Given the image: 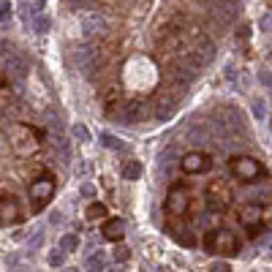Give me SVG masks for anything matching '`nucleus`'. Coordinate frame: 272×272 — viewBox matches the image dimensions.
<instances>
[{"mask_svg": "<svg viewBox=\"0 0 272 272\" xmlns=\"http://www.w3.org/2000/svg\"><path fill=\"white\" fill-rule=\"evenodd\" d=\"M204 251L234 256V253H240V240L231 229H215V231L204 234Z\"/></svg>", "mask_w": 272, "mask_h": 272, "instance_id": "nucleus-1", "label": "nucleus"}, {"mask_svg": "<svg viewBox=\"0 0 272 272\" xmlns=\"http://www.w3.org/2000/svg\"><path fill=\"white\" fill-rule=\"evenodd\" d=\"M41 142V131L30 126H14L11 128V144L19 156H30Z\"/></svg>", "mask_w": 272, "mask_h": 272, "instance_id": "nucleus-2", "label": "nucleus"}, {"mask_svg": "<svg viewBox=\"0 0 272 272\" xmlns=\"http://www.w3.org/2000/svg\"><path fill=\"white\" fill-rule=\"evenodd\" d=\"M229 169L237 180H248V182H256L264 177V169L256 158H245V156H234L229 161Z\"/></svg>", "mask_w": 272, "mask_h": 272, "instance_id": "nucleus-3", "label": "nucleus"}, {"mask_svg": "<svg viewBox=\"0 0 272 272\" xmlns=\"http://www.w3.org/2000/svg\"><path fill=\"white\" fill-rule=\"evenodd\" d=\"M190 207V193H188V185L185 182H174L169 188V196H166V212L174 218H182Z\"/></svg>", "mask_w": 272, "mask_h": 272, "instance_id": "nucleus-4", "label": "nucleus"}, {"mask_svg": "<svg viewBox=\"0 0 272 272\" xmlns=\"http://www.w3.org/2000/svg\"><path fill=\"white\" fill-rule=\"evenodd\" d=\"M52 190H55V177L52 174H41L38 180L30 182V199H33V210L35 212L44 210V202H49Z\"/></svg>", "mask_w": 272, "mask_h": 272, "instance_id": "nucleus-5", "label": "nucleus"}, {"mask_svg": "<svg viewBox=\"0 0 272 272\" xmlns=\"http://www.w3.org/2000/svg\"><path fill=\"white\" fill-rule=\"evenodd\" d=\"M210 164H212V161H210L207 152H188V156L180 161V169L185 174H202V172H207V169H210Z\"/></svg>", "mask_w": 272, "mask_h": 272, "instance_id": "nucleus-6", "label": "nucleus"}, {"mask_svg": "<svg viewBox=\"0 0 272 272\" xmlns=\"http://www.w3.org/2000/svg\"><path fill=\"white\" fill-rule=\"evenodd\" d=\"M207 202L212 210H226L229 207V190L223 188V182H212V185L207 188Z\"/></svg>", "mask_w": 272, "mask_h": 272, "instance_id": "nucleus-7", "label": "nucleus"}, {"mask_svg": "<svg viewBox=\"0 0 272 272\" xmlns=\"http://www.w3.org/2000/svg\"><path fill=\"white\" fill-rule=\"evenodd\" d=\"M22 220V207L14 196H6L3 193V223L6 226H17Z\"/></svg>", "mask_w": 272, "mask_h": 272, "instance_id": "nucleus-8", "label": "nucleus"}, {"mask_svg": "<svg viewBox=\"0 0 272 272\" xmlns=\"http://www.w3.org/2000/svg\"><path fill=\"white\" fill-rule=\"evenodd\" d=\"M101 231H104L106 240H120L123 237V220L120 218H106L104 220V229H101Z\"/></svg>", "mask_w": 272, "mask_h": 272, "instance_id": "nucleus-9", "label": "nucleus"}, {"mask_svg": "<svg viewBox=\"0 0 272 272\" xmlns=\"http://www.w3.org/2000/svg\"><path fill=\"white\" fill-rule=\"evenodd\" d=\"M106 218V207L104 204H90V207H87V220H104Z\"/></svg>", "mask_w": 272, "mask_h": 272, "instance_id": "nucleus-10", "label": "nucleus"}, {"mask_svg": "<svg viewBox=\"0 0 272 272\" xmlns=\"http://www.w3.org/2000/svg\"><path fill=\"white\" fill-rule=\"evenodd\" d=\"M139 174H142V166H139L136 161H128L126 169H123V177H126V180H136Z\"/></svg>", "mask_w": 272, "mask_h": 272, "instance_id": "nucleus-11", "label": "nucleus"}, {"mask_svg": "<svg viewBox=\"0 0 272 272\" xmlns=\"http://www.w3.org/2000/svg\"><path fill=\"white\" fill-rule=\"evenodd\" d=\"M60 248H63L65 253H68V251H76V248H79V237H76V234H65V237L60 240Z\"/></svg>", "mask_w": 272, "mask_h": 272, "instance_id": "nucleus-12", "label": "nucleus"}, {"mask_svg": "<svg viewBox=\"0 0 272 272\" xmlns=\"http://www.w3.org/2000/svg\"><path fill=\"white\" fill-rule=\"evenodd\" d=\"M73 134H76V139H87V128L85 126H73Z\"/></svg>", "mask_w": 272, "mask_h": 272, "instance_id": "nucleus-13", "label": "nucleus"}, {"mask_svg": "<svg viewBox=\"0 0 272 272\" xmlns=\"http://www.w3.org/2000/svg\"><path fill=\"white\" fill-rule=\"evenodd\" d=\"M82 193L85 196H95V188L90 185V182H85V185H82Z\"/></svg>", "mask_w": 272, "mask_h": 272, "instance_id": "nucleus-14", "label": "nucleus"}, {"mask_svg": "<svg viewBox=\"0 0 272 272\" xmlns=\"http://www.w3.org/2000/svg\"><path fill=\"white\" fill-rule=\"evenodd\" d=\"M210 269H212V272H220V269H229V267H226V264H220V261H218V264H212Z\"/></svg>", "mask_w": 272, "mask_h": 272, "instance_id": "nucleus-15", "label": "nucleus"}, {"mask_svg": "<svg viewBox=\"0 0 272 272\" xmlns=\"http://www.w3.org/2000/svg\"><path fill=\"white\" fill-rule=\"evenodd\" d=\"M117 259H120V261L128 259V251H126V248H120V251H117Z\"/></svg>", "mask_w": 272, "mask_h": 272, "instance_id": "nucleus-16", "label": "nucleus"}, {"mask_svg": "<svg viewBox=\"0 0 272 272\" xmlns=\"http://www.w3.org/2000/svg\"><path fill=\"white\" fill-rule=\"evenodd\" d=\"M49 261H52L55 267H57V264H60V253H52V256H49Z\"/></svg>", "mask_w": 272, "mask_h": 272, "instance_id": "nucleus-17", "label": "nucleus"}]
</instances>
